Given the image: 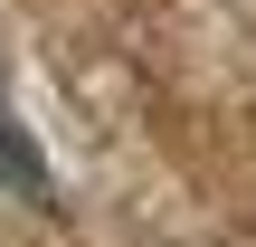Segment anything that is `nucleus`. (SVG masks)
<instances>
[{"mask_svg": "<svg viewBox=\"0 0 256 247\" xmlns=\"http://www.w3.org/2000/svg\"><path fill=\"white\" fill-rule=\"evenodd\" d=\"M0 181H10V190H19V200H38V209H48V200H57V190H48V162H38V152H28V133H19V124H10V105H0Z\"/></svg>", "mask_w": 256, "mask_h": 247, "instance_id": "f257e3e1", "label": "nucleus"}]
</instances>
